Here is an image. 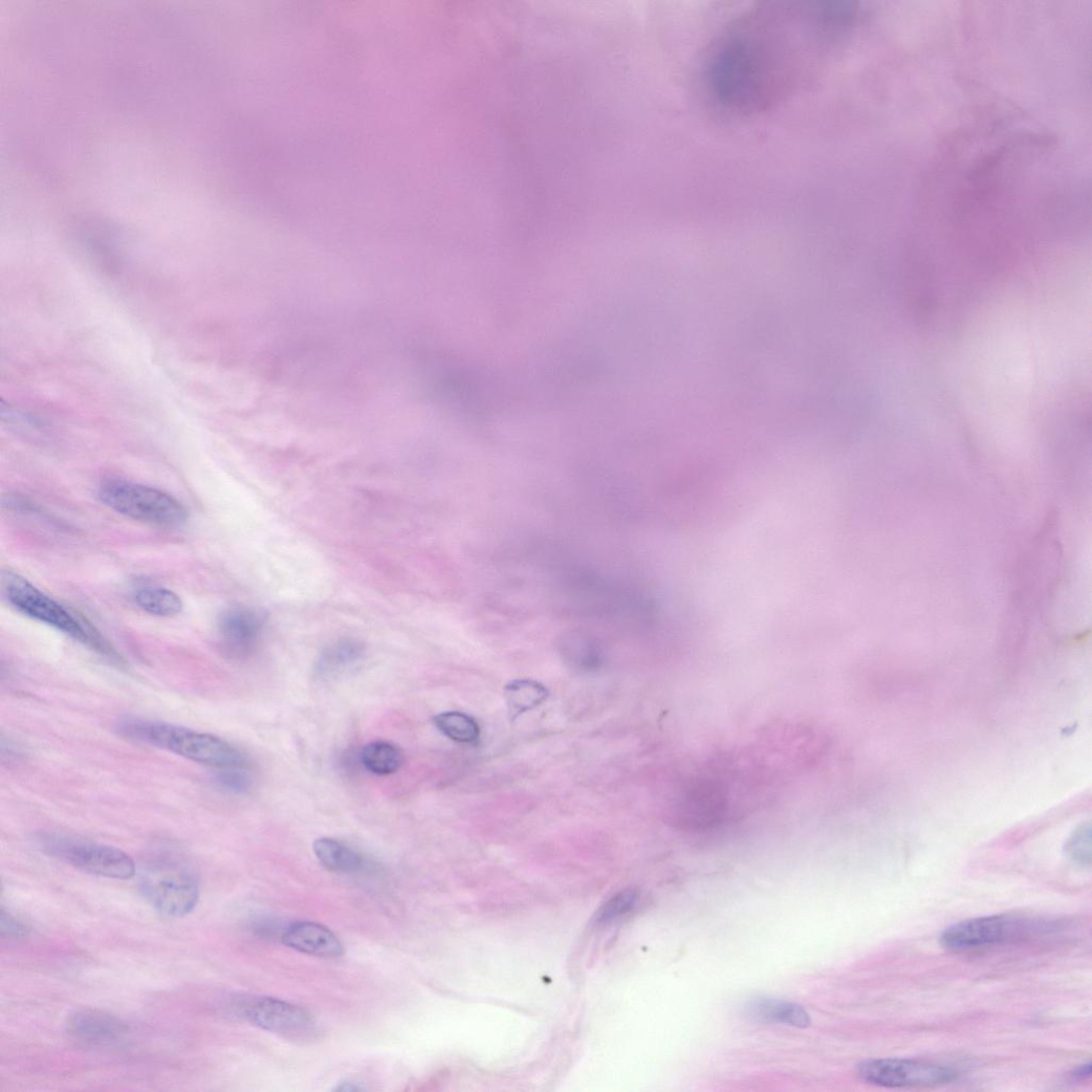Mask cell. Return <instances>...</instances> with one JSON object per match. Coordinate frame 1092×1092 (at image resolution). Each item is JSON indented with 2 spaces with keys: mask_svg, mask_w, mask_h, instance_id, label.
<instances>
[{
  "mask_svg": "<svg viewBox=\"0 0 1092 1092\" xmlns=\"http://www.w3.org/2000/svg\"><path fill=\"white\" fill-rule=\"evenodd\" d=\"M639 895L636 891H625L606 902L599 910L596 921L606 923L613 921L630 912L637 903Z\"/></svg>",
  "mask_w": 1092,
  "mask_h": 1092,
  "instance_id": "cell-23",
  "label": "cell"
},
{
  "mask_svg": "<svg viewBox=\"0 0 1092 1092\" xmlns=\"http://www.w3.org/2000/svg\"><path fill=\"white\" fill-rule=\"evenodd\" d=\"M727 812V796L722 784L702 779L684 788L675 807L680 826L691 830H706L720 825Z\"/></svg>",
  "mask_w": 1092,
  "mask_h": 1092,
  "instance_id": "cell-9",
  "label": "cell"
},
{
  "mask_svg": "<svg viewBox=\"0 0 1092 1092\" xmlns=\"http://www.w3.org/2000/svg\"><path fill=\"white\" fill-rule=\"evenodd\" d=\"M366 648L353 638H344L328 646L315 663V673L321 679H332L350 669L362 659Z\"/></svg>",
  "mask_w": 1092,
  "mask_h": 1092,
  "instance_id": "cell-15",
  "label": "cell"
},
{
  "mask_svg": "<svg viewBox=\"0 0 1092 1092\" xmlns=\"http://www.w3.org/2000/svg\"><path fill=\"white\" fill-rule=\"evenodd\" d=\"M835 37L824 6L751 13L715 44L705 73L709 95L727 112H761L792 86L805 52Z\"/></svg>",
  "mask_w": 1092,
  "mask_h": 1092,
  "instance_id": "cell-1",
  "label": "cell"
},
{
  "mask_svg": "<svg viewBox=\"0 0 1092 1092\" xmlns=\"http://www.w3.org/2000/svg\"><path fill=\"white\" fill-rule=\"evenodd\" d=\"M139 888L158 913L170 918L190 915L200 897L195 868L174 849H159L141 865Z\"/></svg>",
  "mask_w": 1092,
  "mask_h": 1092,
  "instance_id": "cell-4",
  "label": "cell"
},
{
  "mask_svg": "<svg viewBox=\"0 0 1092 1092\" xmlns=\"http://www.w3.org/2000/svg\"><path fill=\"white\" fill-rule=\"evenodd\" d=\"M333 1090L334 1091H341V1092H358V1091L366 1090V1088H364V1086L361 1085L359 1083L351 1082V1080H344V1082H341V1083L336 1084V1086L333 1088Z\"/></svg>",
  "mask_w": 1092,
  "mask_h": 1092,
  "instance_id": "cell-26",
  "label": "cell"
},
{
  "mask_svg": "<svg viewBox=\"0 0 1092 1092\" xmlns=\"http://www.w3.org/2000/svg\"><path fill=\"white\" fill-rule=\"evenodd\" d=\"M115 733L131 742L162 749L217 770L249 767L247 757L226 741L189 727L126 716L116 721Z\"/></svg>",
  "mask_w": 1092,
  "mask_h": 1092,
  "instance_id": "cell-2",
  "label": "cell"
},
{
  "mask_svg": "<svg viewBox=\"0 0 1092 1092\" xmlns=\"http://www.w3.org/2000/svg\"><path fill=\"white\" fill-rule=\"evenodd\" d=\"M1092 1066L1090 1063L1084 1064L1073 1070L1071 1076L1076 1080H1085L1091 1076Z\"/></svg>",
  "mask_w": 1092,
  "mask_h": 1092,
  "instance_id": "cell-27",
  "label": "cell"
},
{
  "mask_svg": "<svg viewBox=\"0 0 1092 1092\" xmlns=\"http://www.w3.org/2000/svg\"><path fill=\"white\" fill-rule=\"evenodd\" d=\"M215 780L221 790L235 795L247 793L253 786V778L248 771V767L219 769L217 770Z\"/></svg>",
  "mask_w": 1092,
  "mask_h": 1092,
  "instance_id": "cell-22",
  "label": "cell"
},
{
  "mask_svg": "<svg viewBox=\"0 0 1092 1092\" xmlns=\"http://www.w3.org/2000/svg\"><path fill=\"white\" fill-rule=\"evenodd\" d=\"M361 762L374 774L389 776L399 770L403 757L397 746L388 742H374L363 748Z\"/></svg>",
  "mask_w": 1092,
  "mask_h": 1092,
  "instance_id": "cell-20",
  "label": "cell"
},
{
  "mask_svg": "<svg viewBox=\"0 0 1092 1092\" xmlns=\"http://www.w3.org/2000/svg\"><path fill=\"white\" fill-rule=\"evenodd\" d=\"M263 629V617L252 609L234 608L225 611L218 621L222 651L235 659L250 657L259 647Z\"/></svg>",
  "mask_w": 1092,
  "mask_h": 1092,
  "instance_id": "cell-11",
  "label": "cell"
},
{
  "mask_svg": "<svg viewBox=\"0 0 1092 1092\" xmlns=\"http://www.w3.org/2000/svg\"><path fill=\"white\" fill-rule=\"evenodd\" d=\"M1045 932L1039 922L1007 916L969 919L956 923L940 936V944L951 952L995 946L1030 934Z\"/></svg>",
  "mask_w": 1092,
  "mask_h": 1092,
  "instance_id": "cell-7",
  "label": "cell"
},
{
  "mask_svg": "<svg viewBox=\"0 0 1092 1092\" xmlns=\"http://www.w3.org/2000/svg\"><path fill=\"white\" fill-rule=\"evenodd\" d=\"M437 729L447 739L464 745H477L480 726L469 715L461 712H445L434 718Z\"/></svg>",
  "mask_w": 1092,
  "mask_h": 1092,
  "instance_id": "cell-19",
  "label": "cell"
},
{
  "mask_svg": "<svg viewBox=\"0 0 1092 1092\" xmlns=\"http://www.w3.org/2000/svg\"><path fill=\"white\" fill-rule=\"evenodd\" d=\"M3 594L13 608L22 615L62 632L95 651L111 662L123 665L124 658L87 620L80 619L65 606L14 572L2 577Z\"/></svg>",
  "mask_w": 1092,
  "mask_h": 1092,
  "instance_id": "cell-3",
  "label": "cell"
},
{
  "mask_svg": "<svg viewBox=\"0 0 1092 1092\" xmlns=\"http://www.w3.org/2000/svg\"><path fill=\"white\" fill-rule=\"evenodd\" d=\"M246 1018L270 1033L301 1038L311 1033L314 1021L306 1010L275 998H261L245 1007Z\"/></svg>",
  "mask_w": 1092,
  "mask_h": 1092,
  "instance_id": "cell-10",
  "label": "cell"
},
{
  "mask_svg": "<svg viewBox=\"0 0 1092 1092\" xmlns=\"http://www.w3.org/2000/svg\"><path fill=\"white\" fill-rule=\"evenodd\" d=\"M859 1077L884 1088H929L952 1083L957 1073L949 1067L907 1058L868 1060L857 1066Z\"/></svg>",
  "mask_w": 1092,
  "mask_h": 1092,
  "instance_id": "cell-8",
  "label": "cell"
},
{
  "mask_svg": "<svg viewBox=\"0 0 1092 1092\" xmlns=\"http://www.w3.org/2000/svg\"><path fill=\"white\" fill-rule=\"evenodd\" d=\"M0 415L3 422L19 434L38 436L46 432V423L38 415L4 400L0 406Z\"/></svg>",
  "mask_w": 1092,
  "mask_h": 1092,
  "instance_id": "cell-21",
  "label": "cell"
},
{
  "mask_svg": "<svg viewBox=\"0 0 1092 1092\" xmlns=\"http://www.w3.org/2000/svg\"><path fill=\"white\" fill-rule=\"evenodd\" d=\"M281 940L297 952L315 957L337 958L344 953L337 936L315 922L301 921L289 924L283 930Z\"/></svg>",
  "mask_w": 1092,
  "mask_h": 1092,
  "instance_id": "cell-13",
  "label": "cell"
},
{
  "mask_svg": "<svg viewBox=\"0 0 1092 1092\" xmlns=\"http://www.w3.org/2000/svg\"><path fill=\"white\" fill-rule=\"evenodd\" d=\"M747 1012L754 1020L764 1023H777L799 1028L808 1027L811 1023L809 1012L802 1006L776 999H756L748 1004Z\"/></svg>",
  "mask_w": 1092,
  "mask_h": 1092,
  "instance_id": "cell-14",
  "label": "cell"
},
{
  "mask_svg": "<svg viewBox=\"0 0 1092 1092\" xmlns=\"http://www.w3.org/2000/svg\"><path fill=\"white\" fill-rule=\"evenodd\" d=\"M101 502L118 515L166 528L189 521L188 509L175 498L149 485L126 480H108L99 490Z\"/></svg>",
  "mask_w": 1092,
  "mask_h": 1092,
  "instance_id": "cell-5",
  "label": "cell"
},
{
  "mask_svg": "<svg viewBox=\"0 0 1092 1092\" xmlns=\"http://www.w3.org/2000/svg\"><path fill=\"white\" fill-rule=\"evenodd\" d=\"M1070 858L1080 867H1090L1091 852L1088 835L1079 833L1071 840L1068 848Z\"/></svg>",
  "mask_w": 1092,
  "mask_h": 1092,
  "instance_id": "cell-25",
  "label": "cell"
},
{
  "mask_svg": "<svg viewBox=\"0 0 1092 1092\" xmlns=\"http://www.w3.org/2000/svg\"><path fill=\"white\" fill-rule=\"evenodd\" d=\"M133 598L144 612L161 618L177 616L184 608L183 600L174 591L159 586L139 587Z\"/></svg>",
  "mask_w": 1092,
  "mask_h": 1092,
  "instance_id": "cell-18",
  "label": "cell"
},
{
  "mask_svg": "<svg viewBox=\"0 0 1092 1092\" xmlns=\"http://www.w3.org/2000/svg\"><path fill=\"white\" fill-rule=\"evenodd\" d=\"M0 932H2L3 937L19 939L27 937L31 929L23 920L3 908L2 919H0Z\"/></svg>",
  "mask_w": 1092,
  "mask_h": 1092,
  "instance_id": "cell-24",
  "label": "cell"
},
{
  "mask_svg": "<svg viewBox=\"0 0 1092 1092\" xmlns=\"http://www.w3.org/2000/svg\"><path fill=\"white\" fill-rule=\"evenodd\" d=\"M504 696L512 721L521 715L540 706L550 697V692L533 680H516L504 689Z\"/></svg>",
  "mask_w": 1092,
  "mask_h": 1092,
  "instance_id": "cell-17",
  "label": "cell"
},
{
  "mask_svg": "<svg viewBox=\"0 0 1092 1092\" xmlns=\"http://www.w3.org/2000/svg\"><path fill=\"white\" fill-rule=\"evenodd\" d=\"M313 852L319 861L335 873H353L363 867L362 857L347 845L329 837L314 842Z\"/></svg>",
  "mask_w": 1092,
  "mask_h": 1092,
  "instance_id": "cell-16",
  "label": "cell"
},
{
  "mask_svg": "<svg viewBox=\"0 0 1092 1092\" xmlns=\"http://www.w3.org/2000/svg\"><path fill=\"white\" fill-rule=\"evenodd\" d=\"M39 843L46 855L90 875L126 880L137 871L134 859L116 847L59 833L44 834Z\"/></svg>",
  "mask_w": 1092,
  "mask_h": 1092,
  "instance_id": "cell-6",
  "label": "cell"
},
{
  "mask_svg": "<svg viewBox=\"0 0 1092 1092\" xmlns=\"http://www.w3.org/2000/svg\"><path fill=\"white\" fill-rule=\"evenodd\" d=\"M67 1031L74 1041L89 1046L104 1047L124 1041L129 1033V1026L115 1015L100 1010L84 1009L70 1015Z\"/></svg>",
  "mask_w": 1092,
  "mask_h": 1092,
  "instance_id": "cell-12",
  "label": "cell"
}]
</instances>
